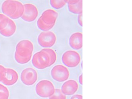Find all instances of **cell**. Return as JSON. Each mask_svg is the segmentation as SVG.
I'll list each match as a JSON object with an SVG mask.
<instances>
[{"label": "cell", "mask_w": 132, "mask_h": 99, "mask_svg": "<svg viewBox=\"0 0 132 99\" xmlns=\"http://www.w3.org/2000/svg\"><path fill=\"white\" fill-rule=\"evenodd\" d=\"M34 45L28 39H23L19 42L16 47L14 59L18 63L24 64L29 62L31 59Z\"/></svg>", "instance_id": "1"}, {"label": "cell", "mask_w": 132, "mask_h": 99, "mask_svg": "<svg viewBox=\"0 0 132 99\" xmlns=\"http://www.w3.org/2000/svg\"><path fill=\"white\" fill-rule=\"evenodd\" d=\"M1 10L4 14L11 19H17L23 15L24 7L22 3L19 1L8 0L3 2Z\"/></svg>", "instance_id": "2"}, {"label": "cell", "mask_w": 132, "mask_h": 99, "mask_svg": "<svg viewBox=\"0 0 132 99\" xmlns=\"http://www.w3.org/2000/svg\"><path fill=\"white\" fill-rule=\"evenodd\" d=\"M58 16V13L55 10L50 9H47L38 18L37 26L42 31H49L54 26Z\"/></svg>", "instance_id": "3"}, {"label": "cell", "mask_w": 132, "mask_h": 99, "mask_svg": "<svg viewBox=\"0 0 132 99\" xmlns=\"http://www.w3.org/2000/svg\"><path fill=\"white\" fill-rule=\"evenodd\" d=\"M31 62L33 66L38 69H44L52 65L51 56L45 48L36 53Z\"/></svg>", "instance_id": "4"}, {"label": "cell", "mask_w": 132, "mask_h": 99, "mask_svg": "<svg viewBox=\"0 0 132 99\" xmlns=\"http://www.w3.org/2000/svg\"><path fill=\"white\" fill-rule=\"evenodd\" d=\"M55 88L52 82L48 80L39 81L35 87L36 93L43 98L51 96L55 91Z\"/></svg>", "instance_id": "5"}, {"label": "cell", "mask_w": 132, "mask_h": 99, "mask_svg": "<svg viewBox=\"0 0 132 99\" xmlns=\"http://www.w3.org/2000/svg\"><path fill=\"white\" fill-rule=\"evenodd\" d=\"M80 54L76 51L68 50L65 52L62 55V61L66 66L74 68L78 65L81 62Z\"/></svg>", "instance_id": "6"}, {"label": "cell", "mask_w": 132, "mask_h": 99, "mask_svg": "<svg viewBox=\"0 0 132 99\" xmlns=\"http://www.w3.org/2000/svg\"><path fill=\"white\" fill-rule=\"evenodd\" d=\"M57 37L56 35L51 31L41 32L38 37L37 41L38 44L45 48L53 46L56 43Z\"/></svg>", "instance_id": "7"}, {"label": "cell", "mask_w": 132, "mask_h": 99, "mask_svg": "<svg viewBox=\"0 0 132 99\" xmlns=\"http://www.w3.org/2000/svg\"><path fill=\"white\" fill-rule=\"evenodd\" d=\"M51 75L54 80L59 82L67 80L69 78L70 73L68 69L62 65H57L53 67Z\"/></svg>", "instance_id": "8"}, {"label": "cell", "mask_w": 132, "mask_h": 99, "mask_svg": "<svg viewBox=\"0 0 132 99\" xmlns=\"http://www.w3.org/2000/svg\"><path fill=\"white\" fill-rule=\"evenodd\" d=\"M38 73L34 68L28 67L24 69L21 74V80L24 85L32 86L38 79Z\"/></svg>", "instance_id": "9"}, {"label": "cell", "mask_w": 132, "mask_h": 99, "mask_svg": "<svg viewBox=\"0 0 132 99\" xmlns=\"http://www.w3.org/2000/svg\"><path fill=\"white\" fill-rule=\"evenodd\" d=\"M24 5V11L21 18L27 22H32L37 18L38 11L36 5L31 3H27Z\"/></svg>", "instance_id": "10"}, {"label": "cell", "mask_w": 132, "mask_h": 99, "mask_svg": "<svg viewBox=\"0 0 132 99\" xmlns=\"http://www.w3.org/2000/svg\"><path fill=\"white\" fill-rule=\"evenodd\" d=\"M18 78V74L16 70L11 68H6L2 82L6 86H13L17 82Z\"/></svg>", "instance_id": "11"}, {"label": "cell", "mask_w": 132, "mask_h": 99, "mask_svg": "<svg viewBox=\"0 0 132 99\" xmlns=\"http://www.w3.org/2000/svg\"><path fill=\"white\" fill-rule=\"evenodd\" d=\"M78 87V84L76 80H69L64 83L61 90L65 95L70 96L75 94L77 92Z\"/></svg>", "instance_id": "12"}, {"label": "cell", "mask_w": 132, "mask_h": 99, "mask_svg": "<svg viewBox=\"0 0 132 99\" xmlns=\"http://www.w3.org/2000/svg\"><path fill=\"white\" fill-rule=\"evenodd\" d=\"M69 44L74 49L79 50L82 47V34L81 32H76L72 34L69 39Z\"/></svg>", "instance_id": "13"}, {"label": "cell", "mask_w": 132, "mask_h": 99, "mask_svg": "<svg viewBox=\"0 0 132 99\" xmlns=\"http://www.w3.org/2000/svg\"><path fill=\"white\" fill-rule=\"evenodd\" d=\"M16 31V25L13 19H10L6 26L0 31V34L6 37H10L14 35Z\"/></svg>", "instance_id": "14"}, {"label": "cell", "mask_w": 132, "mask_h": 99, "mask_svg": "<svg viewBox=\"0 0 132 99\" xmlns=\"http://www.w3.org/2000/svg\"><path fill=\"white\" fill-rule=\"evenodd\" d=\"M82 0L67 1L68 8L69 11L79 15L82 14Z\"/></svg>", "instance_id": "15"}, {"label": "cell", "mask_w": 132, "mask_h": 99, "mask_svg": "<svg viewBox=\"0 0 132 99\" xmlns=\"http://www.w3.org/2000/svg\"><path fill=\"white\" fill-rule=\"evenodd\" d=\"M10 92L6 87L0 84V99H8Z\"/></svg>", "instance_id": "16"}, {"label": "cell", "mask_w": 132, "mask_h": 99, "mask_svg": "<svg viewBox=\"0 0 132 99\" xmlns=\"http://www.w3.org/2000/svg\"><path fill=\"white\" fill-rule=\"evenodd\" d=\"M50 2L51 5L53 8L58 9L64 7L67 3V1L51 0Z\"/></svg>", "instance_id": "17"}, {"label": "cell", "mask_w": 132, "mask_h": 99, "mask_svg": "<svg viewBox=\"0 0 132 99\" xmlns=\"http://www.w3.org/2000/svg\"><path fill=\"white\" fill-rule=\"evenodd\" d=\"M49 99H66V96L63 94L61 89H56L54 94L49 97Z\"/></svg>", "instance_id": "18"}, {"label": "cell", "mask_w": 132, "mask_h": 99, "mask_svg": "<svg viewBox=\"0 0 132 99\" xmlns=\"http://www.w3.org/2000/svg\"><path fill=\"white\" fill-rule=\"evenodd\" d=\"M10 19L5 15L0 13V31L6 27Z\"/></svg>", "instance_id": "19"}, {"label": "cell", "mask_w": 132, "mask_h": 99, "mask_svg": "<svg viewBox=\"0 0 132 99\" xmlns=\"http://www.w3.org/2000/svg\"><path fill=\"white\" fill-rule=\"evenodd\" d=\"M45 49L47 52L50 55L51 59L52 65H53L55 63L57 60V56L56 52L52 49L50 48H46Z\"/></svg>", "instance_id": "20"}, {"label": "cell", "mask_w": 132, "mask_h": 99, "mask_svg": "<svg viewBox=\"0 0 132 99\" xmlns=\"http://www.w3.org/2000/svg\"><path fill=\"white\" fill-rule=\"evenodd\" d=\"M6 68L4 66L0 65V82H2L6 71Z\"/></svg>", "instance_id": "21"}, {"label": "cell", "mask_w": 132, "mask_h": 99, "mask_svg": "<svg viewBox=\"0 0 132 99\" xmlns=\"http://www.w3.org/2000/svg\"><path fill=\"white\" fill-rule=\"evenodd\" d=\"M82 14L79 15L78 17V22L79 25L81 26H82Z\"/></svg>", "instance_id": "22"}, {"label": "cell", "mask_w": 132, "mask_h": 99, "mask_svg": "<svg viewBox=\"0 0 132 99\" xmlns=\"http://www.w3.org/2000/svg\"><path fill=\"white\" fill-rule=\"evenodd\" d=\"M70 99H82V96L80 94H76L72 96Z\"/></svg>", "instance_id": "23"}, {"label": "cell", "mask_w": 132, "mask_h": 99, "mask_svg": "<svg viewBox=\"0 0 132 99\" xmlns=\"http://www.w3.org/2000/svg\"><path fill=\"white\" fill-rule=\"evenodd\" d=\"M79 83L82 85V75L81 74L79 77Z\"/></svg>", "instance_id": "24"}]
</instances>
